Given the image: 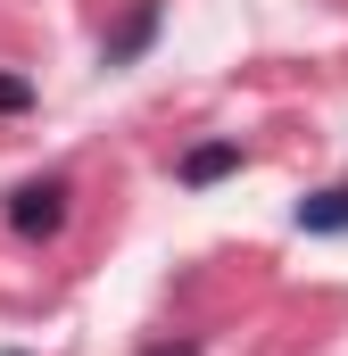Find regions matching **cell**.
I'll list each match as a JSON object with an SVG mask.
<instances>
[{
  "mask_svg": "<svg viewBox=\"0 0 348 356\" xmlns=\"http://www.w3.org/2000/svg\"><path fill=\"white\" fill-rule=\"evenodd\" d=\"M150 33H158V0H141V8H133V17H125L116 33H108V67L141 58V50H150Z\"/></svg>",
  "mask_w": 348,
  "mask_h": 356,
  "instance_id": "cell-3",
  "label": "cell"
},
{
  "mask_svg": "<svg viewBox=\"0 0 348 356\" xmlns=\"http://www.w3.org/2000/svg\"><path fill=\"white\" fill-rule=\"evenodd\" d=\"M8 356H17V348H8Z\"/></svg>",
  "mask_w": 348,
  "mask_h": 356,
  "instance_id": "cell-7",
  "label": "cell"
},
{
  "mask_svg": "<svg viewBox=\"0 0 348 356\" xmlns=\"http://www.w3.org/2000/svg\"><path fill=\"white\" fill-rule=\"evenodd\" d=\"M141 356H199V340H166V348H141Z\"/></svg>",
  "mask_w": 348,
  "mask_h": 356,
  "instance_id": "cell-6",
  "label": "cell"
},
{
  "mask_svg": "<svg viewBox=\"0 0 348 356\" xmlns=\"http://www.w3.org/2000/svg\"><path fill=\"white\" fill-rule=\"evenodd\" d=\"M232 166H241V141H199V149L182 158V182H191V191H207V182L232 175Z\"/></svg>",
  "mask_w": 348,
  "mask_h": 356,
  "instance_id": "cell-2",
  "label": "cell"
},
{
  "mask_svg": "<svg viewBox=\"0 0 348 356\" xmlns=\"http://www.w3.org/2000/svg\"><path fill=\"white\" fill-rule=\"evenodd\" d=\"M58 224H67V182H58V175L8 191V232H17V241H50Z\"/></svg>",
  "mask_w": 348,
  "mask_h": 356,
  "instance_id": "cell-1",
  "label": "cell"
},
{
  "mask_svg": "<svg viewBox=\"0 0 348 356\" xmlns=\"http://www.w3.org/2000/svg\"><path fill=\"white\" fill-rule=\"evenodd\" d=\"M299 232H348V182L315 191V199H299Z\"/></svg>",
  "mask_w": 348,
  "mask_h": 356,
  "instance_id": "cell-4",
  "label": "cell"
},
{
  "mask_svg": "<svg viewBox=\"0 0 348 356\" xmlns=\"http://www.w3.org/2000/svg\"><path fill=\"white\" fill-rule=\"evenodd\" d=\"M33 108V83L25 75H0V116H25Z\"/></svg>",
  "mask_w": 348,
  "mask_h": 356,
  "instance_id": "cell-5",
  "label": "cell"
}]
</instances>
